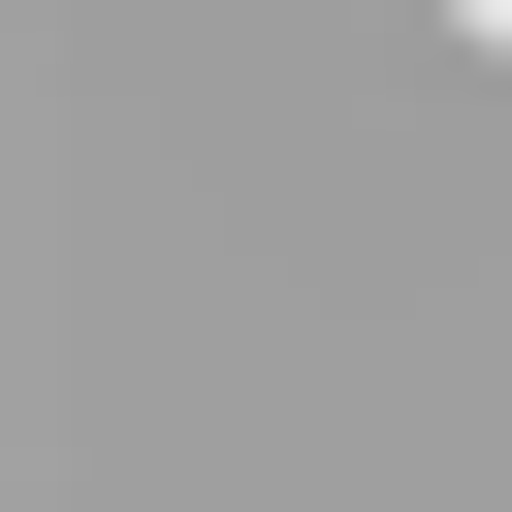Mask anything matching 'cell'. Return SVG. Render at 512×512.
<instances>
[{
	"label": "cell",
	"mask_w": 512,
	"mask_h": 512,
	"mask_svg": "<svg viewBox=\"0 0 512 512\" xmlns=\"http://www.w3.org/2000/svg\"><path fill=\"white\" fill-rule=\"evenodd\" d=\"M448 32H480V64H512V0H448Z\"/></svg>",
	"instance_id": "cell-1"
}]
</instances>
